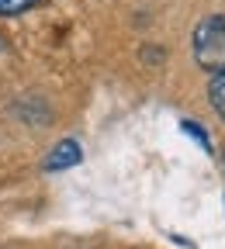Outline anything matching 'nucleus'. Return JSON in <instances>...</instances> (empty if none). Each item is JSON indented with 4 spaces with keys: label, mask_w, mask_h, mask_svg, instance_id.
<instances>
[{
    "label": "nucleus",
    "mask_w": 225,
    "mask_h": 249,
    "mask_svg": "<svg viewBox=\"0 0 225 249\" xmlns=\"http://www.w3.org/2000/svg\"><path fill=\"white\" fill-rule=\"evenodd\" d=\"M194 59L208 73L225 70V18L211 14L194 28Z\"/></svg>",
    "instance_id": "obj_1"
},
{
    "label": "nucleus",
    "mask_w": 225,
    "mask_h": 249,
    "mask_svg": "<svg viewBox=\"0 0 225 249\" xmlns=\"http://www.w3.org/2000/svg\"><path fill=\"white\" fill-rule=\"evenodd\" d=\"M80 160H83V149H80V142H76V139H62V142H56V145H52V152L42 160V170L59 173V170H70V166H76Z\"/></svg>",
    "instance_id": "obj_2"
},
{
    "label": "nucleus",
    "mask_w": 225,
    "mask_h": 249,
    "mask_svg": "<svg viewBox=\"0 0 225 249\" xmlns=\"http://www.w3.org/2000/svg\"><path fill=\"white\" fill-rule=\"evenodd\" d=\"M208 97H211V107L225 118V70L211 76V87H208Z\"/></svg>",
    "instance_id": "obj_3"
},
{
    "label": "nucleus",
    "mask_w": 225,
    "mask_h": 249,
    "mask_svg": "<svg viewBox=\"0 0 225 249\" xmlns=\"http://www.w3.org/2000/svg\"><path fill=\"white\" fill-rule=\"evenodd\" d=\"M38 0H0V18H14V14H24L28 7H35Z\"/></svg>",
    "instance_id": "obj_4"
},
{
    "label": "nucleus",
    "mask_w": 225,
    "mask_h": 249,
    "mask_svg": "<svg viewBox=\"0 0 225 249\" xmlns=\"http://www.w3.org/2000/svg\"><path fill=\"white\" fill-rule=\"evenodd\" d=\"M184 132H190V135H194V139H198V142H201V145L208 149V135H205V132L198 128V124H194V121H184Z\"/></svg>",
    "instance_id": "obj_5"
}]
</instances>
